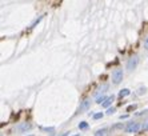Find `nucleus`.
<instances>
[{"instance_id":"f257e3e1","label":"nucleus","mask_w":148,"mask_h":136,"mask_svg":"<svg viewBox=\"0 0 148 136\" xmlns=\"http://www.w3.org/2000/svg\"><path fill=\"white\" fill-rule=\"evenodd\" d=\"M141 128V126L139 124V123H135V122H130L127 124V127H125V132L128 133H136L139 132Z\"/></svg>"},{"instance_id":"f03ea898","label":"nucleus","mask_w":148,"mask_h":136,"mask_svg":"<svg viewBox=\"0 0 148 136\" xmlns=\"http://www.w3.org/2000/svg\"><path fill=\"white\" fill-rule=\"evenodd\" d=\"M123 69H120V68H117V69H115L114 72H112V82H114V84H119V83L123 80Z\"/></svg>"},{"instance_id":"7ed1b4c3","label":"nucleus","mask_w":148,"mask_h":136,"mask_svg":"<svg viewBox=\"0 0 148 136\" xmlns=\"http://www.w3.org/2000/svg\"><path fill=\"white\" fill-rule=\"evenodd\" d=\"M138 63H139V59H138V56H134V58H131L130 60H128V63H127V69L130 72H132L136 68V65H138Z\"/></svg>"},{"instance_id":"20e7f679","label":"nucleus","mask_w":148,"mask_h":136,"mask_svg":"<svg viewBox=\"0 0 148 136\" xmlns=\"http://www.w3.org/2000/svg\"><path fill=\"white\" fill-rule=\"evenodd\" d=\"M90 104H91V102L88 100V99H86L84 102L80 104V107H79V112H83V111H87V109L90 108Z\"/></svg>"},{"instance_id":"39448f33","label":"nucleus","mask_w":148,"mask_h":136,"mask_svg":"<svg viewBox=\"0 0 148 136\" xmlns=\"http://www.w3.org/2000/svg\"><path fill=\"white\" fill-rule=\"evenodd\" d=\"M107 133H108L107 128H101V129H97L95 132V136H107Z\"/></svg>"},{"instance_id":"423d86ee","label":"nucleus","mask_w":148,"mask_h":136,"mask_svg":"<svg viewBox=\"0 0 148 136\" xmlns=\"http://www.w3.org/2000/svg\"><path fill=\"white\" fill-rule=\"evenodd\" d=\"M114 99H115V96H114V95H112V96H108L107 100H106V102H104L103 104H101V106H103V107H110V106H111V103L114 102Z\"/></svg>"},{"instance_id":"0eeeda50","label":"nucleus","mask_w":148,"mask_h":136,"mask_svg":"<svg viewBox=\"0 0 148 136\" xmlns=\"http://www.w3.org/2000/svg\"><path fill=\"white\" fill-rule=\"evenodd\" d=\"M130 93H131V91H130V89L124 88V89H121V91L119 92V98H125V96H128Z\"/></svg>"},{"instance_id":"6e6552de","label":"nucleus","mask_w":148,"mask_h":136,"mask_svg":"<svg viewBox=\"0 0 148 136\" xmlns=\"http://www.w3.org/2000/svg\"><path fill=\"white\" fill-rule=\"evenodd\" d=\"M107 89H108V84H103V85H101V87L99 88V91H97V93H96L97 98H99L100 93H104V92L107 91Z\"/></svg>"},{"instance_id":"1a4fd4ad","label":"nucleus","mask_w":148,"mask_h":136,"mask_svg":"<svg viewBox=\"0 0 148 136\" xmlns=\"http://www.w3.org/2000/svg\"><path fill=\"white\" fill-rule=\"evenodd\" d=\"M106 100H107V98L101 95V96H99V98L96 99V103H97V104H103V103L106 102Z\"/></svg>"},{"instance_id":"9d476101","label":"nucleus","mask_w":148,"mask_h":136,"mask_svg":"<svg viewBox=\"0 0 148 136\" xmlns=\"http://www.w3.org/2000/svg\"><path fill=\"white\" fill-rule=\"evenodd\" d=\"M41 131H45V132H53L55 128H53V127H41Z\"/></svg>"},{"instance_id":"9b49d317","label":"nucleus","mask_w":148,"mask_h":136,"mask_svg":"<svg viewBox=\"0 0 148 136\" xmlns=\"http://www.w3.org/2000/svg\"><path fill=\"white\" fill-rule=\"evenodd\" d=\"M88 128V123H86V122H82L79 124V129H87Z\"/></svg>"},{"instance_id":"f8f14e48","label":"nucleus","mask_w":148,"mask_h":136,"mask_svg":"<svg viewBox=\"0 0 148 136\" xmlns=\"http://www.w3.org/2000/svg\"><path fill=\"white\" fill-rule=\"evenodd\" d=\"M141 129H143V131H148V119L141 124Z\"/></svg>"},{"instance_id":"ddd939ff","label":"nucleus","mask_w":148,"mask_h":136,"mask_svg":"<svg viewBox=\"0 0 148 136\" xmlns=\"http://www.w3.org/2000/svg\"><path fill=\"white\" fill-rule=\"evenodd\" d=\"M103 117V113L101 112H97V113H93V119L97 120V119H101Z\"/></svg>"},{"instance_id":"4468645a","label":"nucleus","mask_w":148,"mask_h":136,"mask_svg":"<svg viewBox=\"0 0 148 136\" xmlns=\"http://www.w3.org/2000/svg\"><path fill=\"white\" fill-rule=\"evenodd\" d=\"M119 128H123V123H120V124H115V126L112 127V129H119Z\"/></svg>"},{"instance_id":"2eb2a0df","label":"nucleus","mask_w":148,"mask_h":136,"mask_svg":"<svg viewBox=\"0 0 148 136\" xmlns=\"http://www.w3.org/2000/svg\"><path fill=\"white\" fill-rule=\"evenodd\" d=\"M114 112H115V108H114V107H112V108H108V109H107V115H112Z\"/></svg>"},{"instance_id":"dca6fc26","label":"nucleus","mask_w":148,"mask_h":136,"mask_svg":"<svg viewBox=\"0 0 148 136\" xmlns=\"http://www.w3.org/2000/svg\"><path fill=\"white\" fill-rule=\"evenodd\" d=\"M134 109H136V106H135V104H134V106H130V107H128V108H127V112H131V111H134Z\"/></svg>"},{"instance_id":"f3484780","label":"nucleus","mask_w":148,"mask_h":136,"mask_svg":"<svg viewBox=\"0 0 148 136\" xmlns=\"http://www.w3.org/2000/svg\"><path fill=\"white\" fill-rule=\"evenodd\" d=\"M29 128H31V124H25V126L20 127V129H29Z\"/></svg>"},{"instance_id":"a211bd4d","label":"nucleus","mask_w":148,"mask_h":136,"mask_svg":"<svg viewBox=\"0 0 148 136\" xmlns=\"http://www.w3.org/2000/svg\"><path fill=\"white\" fill-rule=\"evenodd\" d=\"M144 47H145V48H147V49H148V36H147V38H145V41H144Z\"/></svg>"},{"instance_id":"6ab92c4d","label":"nucleus","mask_w":148,"mask_h":136,"mask_svg":"<svg viewBox=\"0 0 148 136\" xmlns=\"http://www.w3.org/2000/svg\"><path fill=\"white\" fill-rule=\"evenodd\" d=\"M120 119H121V120H123V119H127V115H121Z\"/></svg>"},{"instance_id":"aec40b11","label":"nucleus","mask_w":148,"mask_h":136,"mask_svg":"<svg viewBox=\"0 0 148 136\" xmlns=\"http://www.w3.org/2000/svg\"><path fill=\"white\" fill-rule=\"evenodd\" d=\"M68 135V132H66V133H63V135H60V136H67Z\"/></svg>"},{"instance_id":"412c9836","label":"nucleus","mask_w":148,"mask_h":136,"mask_svg":"<svg viewBox=\"0 0 148 136\" xmlns=\"http://www.w3.org/2000/svg\"><path fill=\"white\" fill-rule=\"evenodd\" d=\"M75 136H79V135H75Z\"/></svg>"}]
</instances>
